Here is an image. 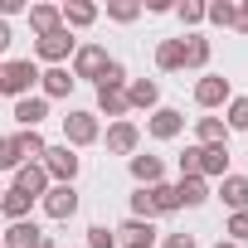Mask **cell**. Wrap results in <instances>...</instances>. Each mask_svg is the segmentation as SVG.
Returning <instances> with one entry per match:
<instances>
[{"instance_id": "4dcf8cb0", "label": "cell", "mask_w": 248, "mask_h": 248, "mask_svg": "<svg viewBox=\"0 0 248 248\" xmlns=\"http://www.w3.org/2000/svg\"><path fill=\"white\" fill-rule=\"evenodd\" d=\"M175 20H180L185 30L204 25V0H180V5H175Z\"/></svg>"}, {"instance_id": "e0dca14e", "label": "cell", "mask_w": 248, "mask_h": 248, "mask_svg": "<svg viewBox=\"0 0 248 248\" xmlns=\"http://www.w3.org/2000/svg\"><path fill=\"white\" fill-rule=\"evenodd\" d=\"M214 195L224 200V209H229V214L248 209V175H233V170H229V175L219 180V190H214Z\"/></svg>"}, {"instance_id": "d6986e66", "label": "cell", "mask_w": 248, "mask_h": 248, "mask_svg": "<svg viewBox=\"0 0 248 248\" xmlns=\"http://www.w3.org/2000/svg\"><path fill=\"white\" fill-rule=\"evenodd\" d=\"M195 146H229L224 117H195Z\"/></svg>"}, {"instance_id": "bcb514c9", "label": "cell", "mask_w": 248, "mask_h": 248, "mask_svg": "<svg viewBox=\"0 0 248 248\" xmlns=\"http://www.w3.org/2000/svg\"><path fill=\"white\" fill-rule=\"evenodd\" d=\"M44 248H54V243H44Z\"/></svg>"}, {"instance_id": "7c38bea8", "label": "cell", "mask_w": 248, "mask_h": 248, "mask_svg": "<svg viewBox=\"0 0 248 248\" xmlns=\"http://www.w3.org/2000/svg\"><path fill=\"white\" fill-rule=\"evenodd\" d=\"M54 180H49V170L39 166V161H25L20 170H15V190H25L30 200H44V190H49Z\"/></svg>"}, {"instance_id": "ee69618b", "label": "cell", "mask_w": 248, "mask_h": 248, "mask_svg": "<svg viewBox=\"0 0 248 248\" xmlns=\"http://www.w3.org/2000/svg\"><path fill=\"white\" fill-rule=\"evenodd\" d=\"M127 248H151V243H127Z\"/></svg>"}, {"instance_id": "30bf717a", "label": "cell", "mask_w": 248, "mask_h": 248, "mask_svg": "<svg viewBox=\"0 0 248 248\" xmlns=\"http://www.w3.org/2000/svg\"><path fill=\"white\" fill-rule=\"evenodd\" d=\"M44 243H49V233L34 219H20V224H10L5 233H0V248H44Z\"/></svg>"}, {"instance_id": "7a4b0ae2", "label": "cell", "mask_w": 248, "mask_h": 248, "mask_svg": "<svg viewBox=\"0 0 248 248\" xmlns=\"http://www.w3.org/2000/svg\"><path fill=\"white\" fill-rule=\"evenodd\" d=\"M107 63H112V54L102 44H78L73 59H68V73H73V83H102Z\"/></svg>"}, {"instance_id": "d4e9b609", "label": "cell", "mask_w": 248, "mask_h": 248, "mask_svg": "<svg viewBox=\"0 0 248 248\" xmlns=\"http://www.w3.org/2000/svg\"><path fill=\"white\" fill-rule=\"evenodd\" d=\"M156 68L161 73H180L185 68V39H161L156 44Z\"/></svg>"}, {"instance_id": "7bdbcfd3", "label": "cell", "mask_w": 248, "mask_h": 248, "mask_svg": "<svg viewBox=\"0 0 248 248\" xmlns=\"http://www.w3.org/2000/svg\"><path fill=\"white\" fill-rule=\"evenodd\" d=\"M214 248H238V243H229V238H219V243H214Z\"/></svg>"}, {"instance_id": "44dd1931", "label": "cell", "mask_w": 248, "mask_h": 248, "mask_svg": "<svg viewBox=\"0 0 248 248\" xmlns=\"http://www.w3.org/2000/svg\"><path fill=\"white\" fill-rule=\"evenodd\" d=\"M200 175L204 180H224L229 175V146H200Z\"/></svg>"}, {"instance_id": "8fae6325", "label": "cell", "mask_w": 248, "mask_h": 248, "mask_svg": "<svg viewBox=\"0 0 248 248\" xmlns=\"http://www.w3.org/2000/svg\"><path fill=\"white\" fill-rule=\"evenodd\" d=\"M127 107L132 112H156L161 107V83L156 78H127Z\"/></svg>"}, {"instance_id": "74e56055", "label": "cell", "mask_w": 248, "mask_h": 248, "mask_svg": "<svg viewBox=\"0 0 248 248\" xmlns=\"http://www.w3.org/2000/svg\"><path fill=\"white\" fill-rule=\"evenodd\" d=\"M15 15H30V0H0V20H15Z\"/></svg>"}, {"instance_id": "d590c367", "label": "cell", "mask_w": 248, "mask_h": 248, "mask_svg": "<svg viewBox=\"0 0 248 248\" xmlns=\"http://www.w3.org/2000/svg\"><path fill=\"white\" fill-rule=\"evenodd\" d=\"M97 88H127V63H117V59H112V63H107V73H102V83H97Z\"/></svg>"}, {"instance_id": "5bb4252c", "label": "cell", "mask_w": 248, "mask_h": 248, "mask_svg": "<svg viewBox=\"0 0 248 248\" xmlns=\"http://www.w3.org/2000/svg\"><path fill=\"white\" fill-rule=\"evenodd\" d=\"M73 93V73L68 68H39V97L44 102H59Z\"/></svg>"}, {"instance_id": "f546056e", "label": "cell", "mask_w": 248, "mask_h": 248, "mask_svg": "<svg viewBox=\"0 0 248 248\" xmlns=\"http://www.w3.org/2000/svg\"><path fill=\"white\" fill-rule=\"evenodd\" d=\"M224 127H229V132H248V97H229V107H224Z\"/></svg>"}, {"instance_id": "ba28073f", "label": "cell", "mask_w": 248, "mask_h": 248, "mask_svg": "<svg viewBox=\"0 0 248 248\" xmlns=\"http://www.w3.org/2000/svg\"><path fill=\"white\" fill-rule=\"evenodd\" d=\"M39 209H44L54 224H63V219L78 214V190H73V185H49L44 200H39Z\"/></svg>"}, {"instance_id": "8992f818", "label": "cell", "mask_w": 248, "mask_h": 248, "mask_svg": "<svg viewBox=\"0 0 248 248\" xmlns=\"http://www.w3.org/2000/svg\"><path fill=\"white\" fill-rule=\"evenodd\" d=\"M102 141H107V151H112V156H127V161H132V156L141 151V127H137L132 117H122V122H112V127H107V137H102Z\"/></svg>"}, {"instance_id": "836d02e7", "label": "cell", "mask_w": 248, "mask_h": 248, "mask_svg": "<svg viewBox=\"0 0 248 248\" xmlns=\"http://www.w3.org/2000/svg\"><path fill=\"white\" fill-rule=\"evenodd\" d=\"M224 233H229V243H248V209H238V214H229V224H224Z\"/></svg>"}, {"instance_id": "ab89813d", "label": "cell", "mask_w": 248, "mask_h": 248, "mask_svg": "<svg viewBox=\"0 0 248 248\" xmlns=\"http://www.w3.org/2000/svg\"><path fill=\"white\" fill-rule=\"evenodd\" d=\"M10 39H15V30H10L5 20H0V63H5V49H10Z\"/></svg>"}, {"instance_id": "4316f807", "label": "cell", "mask_w": 248, "mask_h": 248, "mask_svg": "<svg viewBox=\"0 0 248 248\" xmlns=\"http://www.w3.org/2000/svg\"><path fill=\"white\" fill-rule=\"evenodd\" d=\"M204 20L219 25V30H233V20H238V0H209V5H204Z\"/></svg>"}, {"instance_id": "3957f363", "label": "cell", "mask_w": 248, "mask_h": 248, "mask_svg": "<svg viewBox=\"0 0 248 248\" xmlns=\"http://www.w3.org/2000/svg\"><path fill=\"white\" fill-rule=\"evenodd\" d=\"M93 141H102V122H97V112H88V107H68V117H63V146H93Z\"/></svg>"}, {"instance_id": "9a60e30c", "label": "cell", "mask_w": 248, "mask_h": 248, "mask_svg": "<svg viewBox=\"0 0 248 248\" xmlns=\"http://www.w3.org/2000/svg\"><path fill=\"white\" fill-rule=\"evenodd\" d=\"M127 170H132L137 185H161V180H166V161H161V156H146V151H137V156L127 161Z\"/></svg>"}, {"instance_id": "4fadbf2b", "label": "cell", "mask_w": 248, "mask_h": 248, "mask_svg": "<svg viewBox=\"0 0 248 248\" xmlns=\"http://www.w3.org/2000/svg\"><path fill=\"white\" fill-rule=\"evenodd\" d=\"M59 15H63V30L73 34V30H88V25H97V5H93V0H63V5H59Z\"/></svg>"}, {"instance_id": "9c48e42d", "label": "cell", "mask_w": 248, "mask_h": 248, "mask_svg": "<svg viewBox=\"0 0 248 248\" xmlns=\"http://www.w3.org/2000/svg\"><path fill=\"white\" fill-rule=\"evenodd\" d=\"M180 132H185V112H180V107H166V102H161V107L146 117V137H156V141H175Z\"/></svg>"}, {"instance_id": "ac0fdd59", "label": "cell", "mask_w": 248, "mask_h": 248, "mask_svg": "<svg viewBox=\"0 0 248 248\" xmlns=\"http://www.w3.org/2000/svg\"><path fill=\"white\" fill-rule=\"evenodd\" d=\"M49 117V102L39 97V93H30V97H20L15 102V122H20V132H39V122Z\"/></svg>"}, {"instance_id": "5b68a950", "label": "cell", "mask_w": 248, "mask_h": 248, "mask_svg": "<svg viewBox=\"0 0 248 248\" xmlns=\"http://www.w3.org/2000/svg\"><path fill=\"white\" fill-rule=\"evenodd\" d=\"M73 49H78V39L59 25L54 34H39L34 39V54H39V63H49V68H63L68 59H73Z\"/></svg>"}, {"instance_id": "60d3db41", "label": "cell", "mask_w": 248, "mask_h": 248, "mask_svg": "<svg viewBox=\"0 0 248 248\" xmlns=\"http://www.w3.org/2000/svg\"><path fill=\"white\" fill-rule=\"evenodd\" d=\"M146 10H151V15H175L170 0H146Z\"/></svg>"}, {"instance_id": "7402d4cb", "label": "cell", "mask_w": 248, "mask_h": 248, "mask_svg": "<svg viewBox=\"0 0 248 248\" xmlns=\"http://www.w3.org/2000/svg\"><path fill=\"white\" fill-rule=\"evenodd\" d=\"M146 195H151V214L156 219H170L175 209H180V200H175V185L170 180H161V185H141Z\"/></svg>"}, {"instance_id": "1f68e13d", "label": "cell", "mask_w": 248, "mask_h": 248, "mask_svg": "<svg viewBox=\"0 0 248 248\" xmlns=\"http://www.w3.org/2000/svg\"><path fill=\"white\" fill-rule=\"evenodd\" d=\"M141 15V5L137 0H107V20H117V25H132Z\"/></svg>"}, {"instance_id": "83f0119b", "label": "cell", "mask_w": 248, "mask_h": 248, "mask_svg": "<svg viewBox=\"0 0 248 248\" xmlns=\"http://www.w3.org/2000/svg\"><path fill=\"white\" fill-rule=\"evenodd\" d=\"M15 146H20V161H44V151H49L44 132H15Z\"/></svg>"}, {"instance_id": "f6af8a7d", "label": "cell", "mask_w": 248, "mask_h": 248, "mask_svg": "<svg viewBox=\"0 0 248 248\" xmlns=\"http://www.w3.org/2000/svg\"><path fill=\"white\" fill-rule=\"evenodd\" d=\"M0 195H5V185H0Z\"/></svg>"}, {"instance_id": "f1b7e54d", "label": "cell", "mask_w": 248, "mask_h": 248, "mask_svg": "<svg viewBox=\"0 0 248 248\" xmlns=\"http://www.w3.org/2000/svg\"><path fill=\"white\" fill-rule=\"evenodd\" d=\"M209 54H214V49H209L204 34H185V68H204Z\"/></svg>"}, {"instance_id": "484cf974", "label": "cell", "mask_w": 248, "mask_h": 248, "mask_svg": "<svg viewBox=\"0 0 248 248\" xmlns=\"http://www.w3.org/2000/svg\"><path fill=\"white\" fill-rule=\"evenodd\" d=\"M59 25H63L59 5H30V30H34V39H39V34H54Z\"/></svg>"}, {"instance_id": "277c9868", "label": "cell", "mask_w": 248, "mask_h": 248, "mask_svg": "<svg viewBox=\"0 0 248 248\" xmlns=\"http://www.w3.org/2000/svg\"><path fill=\"white\" fill-rule=\"evenodd\" d=\"M39 166L49 170V180H54V185H73V180H78V170H83V156H78L73 146H63V141H59V146H49V151H44V161H39Z\"/></svg>"}, {"instance_id": "b9f144b4", "label": "cell", "mask_w": 248, "mask_h": 248, "mask_svg": "<svg viewBox=\"0 0 248 248\" xmlns=\"http://www.w3.org/2000/svg\"><path fill=\"white\" fill-rule=\"evenodd\" d=\"M238 34H248V0H238V20H233Z\"/></svg>"}, {"instance_id": "603a6c76", "label": "cell", "mask_w": 248, "mask_h": 248, "mask_svg": "<svg viewBox=\"0 0 248 248\" xmlns=\"http://www.w3.org/2000/svg\"><path fill=\"white\" fill-rule=\"evenodd\" d=\"M132 107H127V88H97V117H112L122 122Z\"/></svg>"}, {"instance_id": "ffe728a7", "label": "cell", "mask_w": 248, "mask_h": 248, "mask_svg": "<svg viewBox=\"0 0 248 248\" xmlns=\"http://www.w3.org/2000/svg\"><path fill=\"white\" fill-rule=\"evenodd\" d=\"M39 200H30L25 190H15V185H5V195H0V214H5L10 224H20V219H30V209H34Z\"/></svg>"}, {"instance_id": "2e32d148", "label": "cell", "mask_w": 248, "mask_h": 248, "mask_svg": "<svg viewBox=\"0 0 248 248\" xmlns=\"http://www.w3.org/2000/svg\"><path fill=\"white\" fill-rule=\"evenodd\" d=\"M209 180L204 175H185V180H175V200H180V209H200V204H209Z\"/></svg>"}, {"instance_id": "8d00e7d4", "label": "cell", "mask_w": 248, "mask_h": 248, "mask_svg": "<svg viewBox=\"0 0 248 248\" xmlns=\"http://www.w3.org/2000/svg\"><path fill=\"white\" fill-rule=\"evenodd\" d=\"M185 175H200V146H185L180 151V180Z\"/></svg>"}, {"instance_id": "e575fe53", "label": "cell", "mask_w": 248, "mask_h": 248, "mask_svg": "<svg viewBox=\"0 0 248 248\" xmlns=\"http://www.w3.org/2000/svg\"><path fill=\"white\" fill-rule=\"evenodd\" d=\"M88 248H117V233H112L107 224H93V229H88Z\"/></svg>"}, {"instance_id": "d6a6232c", "label": "cell", "mask_w": 248, "mask_h": 248, "mask_svg": "<svg viewBox=\"0 0 248 248\" xmlns=\"http://www.w3.org/2000/svg\"><path fill=\"white\" fill-rule=\"evenodd\" d=\"M25 161H20V146H15V132H5L0 137V170H20Z\"/></svg>"}, {"instance_id": "cb8c5ba5", "label": "cell", "mask_w": 248, "mask_h": 248, "mask_svg": "<svg viewBox=\"0 0 248 248\" xmlns=\"http://www.w3.org/2000/svg\"><path fill=\"white\" fill-rule=\"evenodd\" d=\"M112 233H117V243H151L156 248V224H146V219H122Z\"/></svg>"}, {"instance_id": "52a82bcc", "label": "cell", "mask_w": 248, "mask_h": 248, "mask_svg": "<svg viewBox=\"0 0 248 248\" xmlns=\"http://www.w3.org/2000/svg\"><path fill=\"white\" fill-rule=\"evenodd\" d=\"M229 97H233V88H229V78H224V73H204V78H195V102H200L204 112L229 107Z\"/></svg>"}, {"instance_id": "6da1fadb", "label": "cell", "mask_w": 248, "mask_h": 248, "mask_svg": "<svg viewBox=\"0 0 248 248\" xmlns=\"http://www.w3.org/2000/svg\"><path fill=\"white\" fill-rule=\"evenodd\" d=\"M39 88V63L34 59H5V63H0V93H5V97H30Z\"/></svg>"}, {"instance_id": "f35d334b", "label": "cell", "mask_w": 248, "mask_h": 248, "mask_svg": "<svg viewBox=\"0 0 248 248\" xmlns=\"http://www.w3.org/2000/svg\"><path fill=\"white\" fill-rule=\"evenodd\" d=\"M161 248H200V243H195L190 233H166V238H161Z\"/></svg>"}]
</instances>
